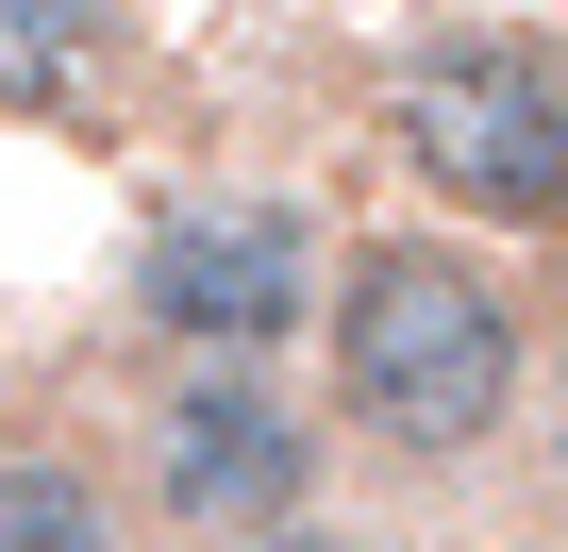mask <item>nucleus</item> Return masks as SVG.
I'll list each match as a JSON object with an SVG mask.
<instances>
[{
  "instance_id": "nucleus-1",
  "label": "nucleus",
  "mask_w": 568,
  "mask_h": 552,
  "mask_svg": "<svg viewBox=\"0 0 568 552\" xmlns=\"http://www.w3.org/2000/svg\"><path fill=\"white\" fill-rule=\"evenodd\" d=\"M535 285L452 218H368L318 268V419L368 485H468L535 435Z\"/></svg>"
},
{
  "instance_id": "nucleus-2",
  "label": "nucleus",
  "mask_w": 568,
  "mask_h": 552,
  "mask_svg": "<svg viewBox=\"0 0 568 552\" xmlns=\"http://www.w3.org/2000/svg\"><path fill=\"white\" fill-rule=\"evenodd\" d=\"M385 168L418 184V218L535 251L568 218V34L551 18H418L385 51Z\"/></svg>"
},
{
  "instance_id": "nucleus-3",
  "label": "nucleus",
  "mask_w": 568,
  "mask_h": 552,
  "mask_svg": "<svg viewBox=\"0 0 568 552\" xmlns=\"http://www.w3.org/2000/svg\"><path fill=\"white\" fill-rule=\"evenodd\" d=\"M101 452H118L151 552H234V535H284L335 502V419L302 369H151Z\"/></svg>"
},
{
  "instance_id": "nucleus-4",
  "label": "nucleus",
  "mask_w": 568,
  "mask_h": 552,
  "mask_svg": "<svg viewBox=\"0 0 568 552\" xmlns=\"http://www.w3.org/2000/svg\"><path fill=\"white\" fill-rule=\"evenodd\" d=\"M318 268L335 234L284 184H168L118 251V319L151 335V369H284L318 335Z\"/></svg>"
},
{
  "instance_id": "nucleus-5",
  "label": "nucleus",
  "mask_w": 568,
  "mask_h": 552,
  "mask_svg": "<svg viewBox=\"0 0 568 552\" xmlns=\"http://www.w3.org/2000/svg\"><path fill=\"white\" fill-rule=\"evenodd\" d=\"M134 84V0H0V118L101 134Z\"/></svg>"
},
{
  "instance_id": "nucleus-6",
  "label": "nucleus",
  "mask_w": 568,
  "mask_h": 552,
  "mask_svg": "<svg viewBox=\"0 0 568 552\" xmlns=\"http://www.w3.org/2000/svg\"><path fill=\"white\" fill-rule=\"evenodd\" d=\"M0 552H151L101 435H0Z\"/></svg>"
},
{
  "instance_id": "nucleus-7",
  "label": "nucleus",
  "mask_w": 568,
  "mask_h": 552,
  "mask_svg": "<svg viewBox=\"0 0 568 552\" xmlns=\"http://www.w3.org/2000/svg\"><path fill=\"white\" fill-rule=\"evenodd\" d=\"M234 552H418V535H402V519H335V502H318V519H284V535H234Z\"/></svg>"
},
{
  "instance_id": "nucleus-8",
  "label": "nucleus",
  "mask_w": 568,
  "mask_h": 552,
  "mask_svg": "<svg viewBox=\"0 0 568 552\" xmlns=\"http://www.w3.org/2000/svg\"><path fill=\"white\" fill-rule=\"evenodd\" d=\"M535 485H551V519H568V385L535 402Z\"/></svg>"
},
{
  "instance_id": "nucleus-9",
  "label": "nucleus",
  "mask_w": 568,
  "mask_h": 552,
  "mask_svg": "<svg viewBox=\"0 0 568 552\" xmlns=\"http://www.w3.org/2000/svg\"><path fill=\"white\" fill-rule=\"evenodd\" d=\"M535 319H568V218L535 234Z\"/></svg>"
}]
</instances>
